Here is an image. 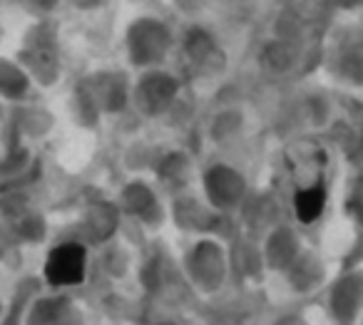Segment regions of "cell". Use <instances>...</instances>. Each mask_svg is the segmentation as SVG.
<instances>
[{
  "label": "cell",
  "mask_w": 363,
  "mask_h": 325,
  "mask_svg": "<svg viewBox=\"0 0 363 325\" xmlns=\"http://www.w3.org/2000/svg\"><path fill=\"white\" fill-rule=\"evenodd\" d=\"M82 251L77 246H62L48 261V278L55 285H65V283H77L82 278Z\"/></svg>",
  "instance_id": "6da1fadb"
},
{
  "label": "cell",
  "mask_w": 363,
  "mask_h": 325,
  "mask_svg": "<svg viewBox=\"0 0 363 325\" xmlns=\"http://www.w3.org/2000/svg\"><path fill=\"white\" fill-rule=\"evenodd\" d=\"M323 209V191L321 189H308L296 196V211L301 221H313Z\"/></svg>",
  "instance_id": "7a4b0ae2"
}]
</instances>
